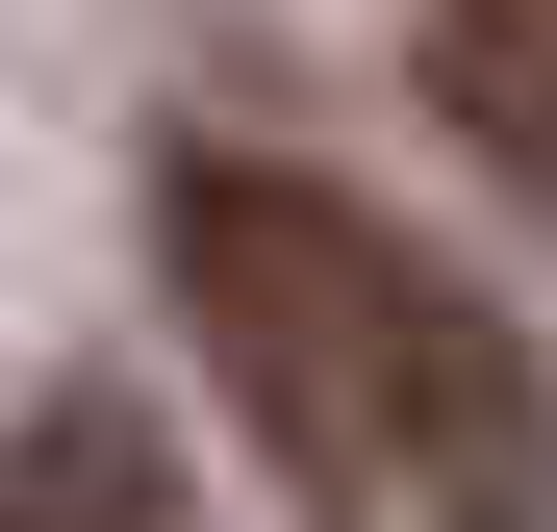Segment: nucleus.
<instances>
[{
  "label": "nucleus",
  "mask_w": 557,
  "mask_h": 532,
  "mask_svg": "<svg viewBox=\"0 0 557 532\" xmlns=\"http://www.w3.org/2000/svg\"><path fill=\"white\" fill-rule=\"evenodd\" d=\"M152 280L305 532H557V355L305 152H152Z\"/></svg>",
  "instance_id": "1"
},
{
  "label": "nucleus",
  "mask_w": 557,
  "mask_h": 532,
  "mask_svg": "<svg viewBox=\"0 0 557 532\" xmlns=\"http://www.w3.org/2000/svg\"><path fill=\"white\" fill-rule=\"evenodd\" d=\"M0 532H203V482H177V431L127 381H51L0 431Z\"/></svg>",
  "instance_id": "2"
},
{
  "label": "nucleus",
  "mask_w": 557,
  "mask_h": 532,
  "mask_svg": "<svg viewBox=\"0 0 557 532\" xmlns=\"http://www.w3.org/2000/svg\"><path fill=\"white\" fill-rule=\"evenodd\" d=\"M431 102L557 203V0H431Z\"/></svg>",
  "instance_id": "3"
}]
</instances>
